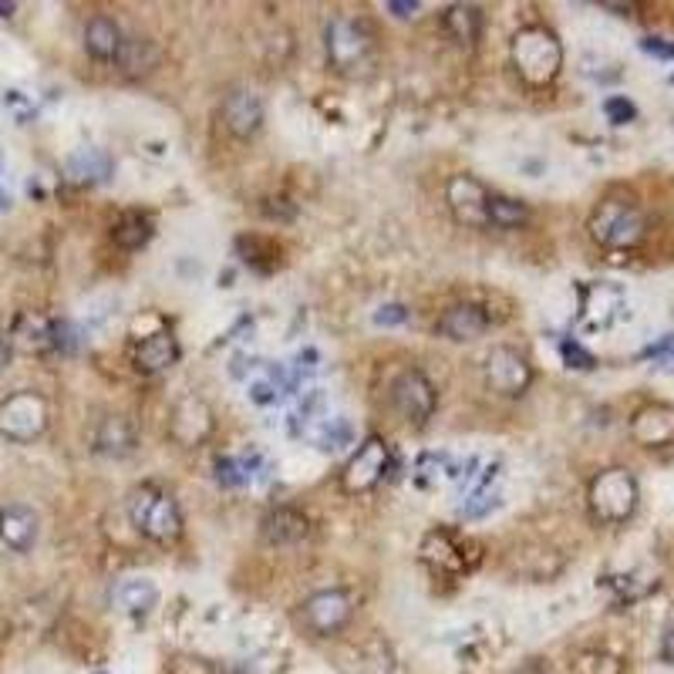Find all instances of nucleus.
<instances>
[{
  "label": "nucleus",
  "mask_w": 674,
  "mask_h": 674,
  "mask_svg": "<svg viewBox=\"0 0 674 674\" xmlns=\"http://www.w3.org/2000/svg\"><path fill=\"white\" fill-rule=\"evenodd\" d=\"M614 307H617V290L614 287H607V284H594L586 290V297H583V320H586V327H604L611 317H614Z\"/></svg>",
  "instance_id": "393cba45"
},
{
  "label": "nucleus",
  "mask_w": 674,
  "mask_h": 674,
  "mask_svg": "<svg viewBox=\"0 0 674 674\" xmlns=\"http://www.w3.org/2000/svg\"><path fill=\"white\" fill-rule=\"evenodd\" d=\"M375 320L378 324H401L405 320V307H381V314H375Z\"/></svg>",
  "instance_id": "e433bc0d"
},
{
  "label": "nucleus",
  "mask_w": 674,
  "mask_h": 674,
  "mask_svg": "<svg viewBox=\"0 0 674 674\" xmlns=\"http://www.w3.org/2000/svg\"><path fill=\"white\" fill-rule=\"evenodd\" d=\"M388 401L405 421H411V426H426L436 411V405H439V395H436V385L418 368H401L391 378Z\"/></svg>",
  "instance_id": "0eeeda50"
},
{
  "label": "nucleus",
  "mask_w": 674,
  "mask_h": 674,
  "mask_svg": "<svg viewBox=\"0 0 674 674\" xmlns=\"http://www.w3.org/2000/svg\"><path fill=\"white\" fill-rule=\"evenodd\" d=\"M51 348H58L64 355L78 351V330L68 320H51Z\"/></svg>",
  "instance_id": "7c9ffc66"
},
{
  "label": "nucleus",
  "mask_w": 674,
  "mask_h": 674,
  "mask_svg": "<svg viewBox=\"0 0 674 674\" xmlns=\"http://www.w3.org/2000/svg\"><path fill=\"white\" fill-rule=\"evenodd\" d=\"M48 429V401L38 391H18L0 405V436L11 442H34Z\"/></svg>",
  "instance_id": "6e6552de"
},
{
  "label": "nucleus",
  "mask_w": 674,
  "mask_h": 674,
  "mask_svg": "<svg viewBox=\"0 0 674 674\" xmlns=\"http://www.w3.org/2000/svg\"><path fill=\"white\" fill-rule=\"evenodd\" d=\"M586 502H590V513H594L601 523H611V527L624 523L637 510V482L621 466L604 469L594 476V482H590Z\"/></svg>",
  "instance_id": "39448f33"
},
{
  "label": "nucleus",
  "mask_w": 674,
  "mask_h": 674,
  "mask_svg": "<svg viewBox=\"0 0 674 674\" xmlns=\"http://www.w3.org/2000/svg\"><path fill=\"white\" fill-rule=\"evenodd\" d=\"M122 44H125V34L112 18H92L89 28H84V48H89L95 61H115Z\"/></svg>",
  "instance_id": "5701e85b"
},
{
  "label": "nucleus",
  "mask_w": 674,
  "mask_h": 674,
  "mask_svg": "<svg viewBox=\"0 0 674 674\" xmlns=\"http://www.w3.org/2000/svg\"><path fill=\"white\" fill-rule=\"evenodd\" d=\"M586 229L594 236V243L604 249H634L647 233V219L637 203L611 196L590 213Z\"/></svg>",
  "instance_id": "7ed1b4c3"
},
{
  "label": "nucleus",
  "mask_w": 674,
  "mask_h": 674,
  "mask_svg": "<svg viewBox=\"0 0 674 674\" xmlns=\"http://www.w3.org/2000/svg\"><path fill=\"white\" fill-rule=\"evenodd\" d=\"M0 540L18 553H28L38 540V517L28 506H4L0 510Z\"/></svg>",
  "instance_id": "412c9836"
},
{
  "label": "nucleus",
  "mask_w": 674,
  "mask_h": 674,
  "mask_svg": "<svg viewBox=\"0 0 674 674\" xmlns=\"http://www.w3.org/2000/svg\"><path fill=\"white\" fill-rule=\"evenodd\" d=\"M486 223L499 226V229H520V226L530 223V210L520 200H510V196H489Z\"/></svg>",
  "instance_id": "a878e982"
},
{
  "label": "nucleus",
  "mask_w": 674,
  "mask_h": 674,
  "mask_svg": "<svg viewBox=\"0 0 674 674\" xmlns=\"http://www.w3.org/2000/svg\"><path fill=\"white\" fill-rule=\"evenodd\" d=\"M132 361H135V368L145 371V375H159V371H165V368H173V365L180 361L176 337L168 334V330H155V334L135 337Z\"/></svg>",
  "instance_id": "dca6fc26"
},
{
  "label": "nucleus",
  "mask_w": 674,
  "mask_h": 674,
  "mask_svg": "<svg viewBox=\"0 0 674 674\" xmlns=\"http://www.w3.org/2000/svg\"><path fill=\"white\" fill-rule=\"evenodd\" d=\"M213 408L203 401V398H196V395H190V398H183L180 405H176V411H173V426H168V432H173V439L180 442V446H186V449H196V446H203L210 436H213Z\"/></svg>",
  "instance_id": "ddd939ff"
},
{
  "label": "nucleus",
  "mask_w": 674,
  "mask_h": 674,
  "mask_svg": "<svg viewBox=\"0 0 674 674\" xmlns=\"http://www.w3.org/2000/svg\"><path fill=\"white\" fill-rule=\"evenodd\" d=\"M14 14V4H0V18H11Z\"/></svg>",
  "instance_id": "ea45409f"
},
{
  "label": "nucleus",
  "mask_w": 674,
  "mask_h": 674,
  "mask_svg": "<svg viewBox=\"0 0 674 674\" xmlns=\"http://www.w3.org/2000/svg\"><path fill=\"white\" fill-rule=\"evenodd\" d=\"M418 556L429 563L432 573L456 580V576H466L479 563V547L462 540L452 530H432V533H426V540H421Z\"/></svg>",
  "instance_id": "423d86ee"
},
{
  "label": "nucleus",
  "mask_w": 674,
  "mask_h": 674,
  "mask_svg": "<svg viewBox=\"0 0 674 674\" xmlns=\"http://www.w3.org/2000/svg\"><path fill=\"white\" fill-rule=\"evenodd\" d=\"M68 168H71V176L78 183H99V180L109 176V159L102 152H95V149H84L68 162Z\"/></svg>",
  "instance_id": "cd10ccee"
},
{
  "label": "nucleus",
  "mask_w": 674,
  "mask_h": 674,
  "mask_svg": "<svg viewBox=\"0 0 674 674\" xmlns=\"http://www.w3.org/2000/svg\"><path fill=\"white\" fill-rule=\"evenodd\" d=\"M641 48H644L647 54H654V58H667V61L674 58V44H664L661 38H644Z\"/></svg>",
  "instance_id": "f704fd0d"
},
{
  "label": "nucleus",
  "mask_w": 674,
  "mask_h": 674,
  "mask_svg": "<svg viewBox=\"0 0 674 674\" xmlns=\"http://www.w3.org/2000/svg\"><path fill=\"white\" fill-rule=\"evenodd\" d=\"M388 11L398 14V18H411L418 11V4H415V0H388Z\"/></svg>",
  "instance_id": "c9c22d12"
},
{
  "label": "nucleus",
  "mask_w": 674,
  "mask_h": 674,
  "mask_svg": "<svg viewBox=\"0 0 674 674\" xmlns=\"http://www.w3.org/2000/svg\"><path fill=\"white\" fill-rule=\"evenodd\" d=\"M307 533H310V520L300 510H294V506H277L264 520V540L274 547H294L307 540Z\"/></svg>",
  "instance_id": "6ab92c4d"
},
{
  "label": "nucleus",
  "mask_w": 674,
  "mask_h": 674,
  "mask_svg": "<svg viewBox=\"0 0 674 674\" xmlns=\"http://www.w3.org/2000/svg\"><path fill=\"white\" fill-rule=\"evenodd\" d=\"M11 351H14V348H11V341H8L4 334H0V371H4V368L11 365Z\"/></svg>",
  "instance_id": "58836bf2"
},
{
  "label": "nucleus",
  "mask_w": 674,
  "mask_h": 674,
  "mask_svg": "<svg viewBox=\"0 0 674 674\" xmlns=\"http://www.w3.org/2000/svg\"><path fill=\"white\" fill-rule=\"evenodd\" d=\"M18 337H21V345L28 351H44V348H51V320H44V317H21Z\"/></svg>",
  "instance_id": "c756f323"
},
{
  "label": "nucleus",
  "mask_w": 674,
  "mask_h": 674,
  "mask_svg": "<svg viewBox=\"0 0 674 674\" xmlns=\"http://www.w3.org/2000/svg\"><path fill=\"white\" fill-rule=\"evenodd\" d=\"M129 520L152 543H173L183 533V513L176 499L152 482H142L129 496Z\"/></svg>",
  "instance_id": "f03ea898"
},
{
  "label": "nucleus",
  "mask_w": 674,
  "mask_h": 674,
  "mask_svg": "<svg viewBox=\"0 0 674 674\" xmlns=\"http://www.w3.org/2000/svg\"><path fill=\"white\" fill-rule=\"evenodd\" d=\"M661 657L667 661V664H674V624L664 631V637H661Z\"/></svg>",
  "instance_id": "4c0bfd02"
},
{
  "label": "nucleus",
  "mask_w": 674,
  "mask_h": 674,
  "mask_svg": "<svg viewBox=\"0 0 674 674\" xmlns=\"http://www.w3.org/2000/svg\"><path fill=\"white\" fill-rule=\"evenodd\" d=\"M510 61L530 89H547V84L556 81V74L563 68L560 38L543 24L523 28V31H517V38L510 44Z\"/></svg>",
  "instance_id": "f257e3e1"
},
{
  "label": "nucleus",
  "mask_w": 674,
  "mask_h": 674,
  "mask_svg": "<svg viewBox=\"0 0 674 674\" xmlns=\"http://www.w3.org/2000/svg\"><path fill=\"white\" fill-rule=\"evenodd\" d=\"M486 385L499 398H520L533 385V368L523 351L517 348H492L486 358Z\"/></svg>",
  "instance_id": "1a4fd4ad"
},
{
  "label": "nucleus",
  "mask_w": 674,
  "mask_h": 674,
  "mask_svg": "<svg viewBox=\"0 0 674 674\" xmlns=\"http://www.w3.org/2000/svg\"><path fill=\"white\" fill-rule=\"evenodd\" d=\"M573 674H624V661L607 651H583L573 661Z\"/></svg>",
  "instance_id": "c85d7f7f"
},
{
  "label": "nucleus",
  "mask_w": 674,
  "mask_h": 674,
  "mask_svg": "<svg viewBox=\"0 0 674 674\" xmlns=\"http://www.w3.org/2000/svg\"><path fill=\"white\" fill-rule=\"evenodd\" d=\"M159 604V590L155 583L142 580V576H129V580H119L112 586V607L119 614H129V617H142L149 614L152 607Z\"/></svg>",
  "instance_id": "aec40b11"
},
{
  "label": "nucleus",
  "mask_w": 674,
  "mask_h": 674,
  "mask_svg": "<svg viewBox=\"0 0 674 674\" xmlns=\"http://www.w3.org/2000/svg\"><path fill=\"white\" fill-rule=\"evenodd\" d=\"M112 239H115V246H122V249H142V246L152 239V219H149L145 213H125V216L115 223Z\"/></svg>",
  "instance_id": "bb28decb"
},
{
  "label": "nucleus",
  "mask_w": 674,
  "mask_h": 674,
  "mask_svg": "<svg viewBox=\"0 0 674 674\" xmlns=\"http://www.w3.org/2000/svg\"><path fill=\"white\" fill-rule=\"evenodd\" d=\"M219 119L226 125L229 135L236 139H253L264 125V102L253 92H229L219 105Z\"/></svg>",
  "instance_id": "4468645a"
},
{
  "label": "nucleus",
  "mask_w": 674,
  "mask_h": 674,
  "mask_svg": "<svg viewBox=\"0 0 674 674\" xmlns=\"http://www.w3.org/2000/svg\"><path fill=\"white\" fill-rule=\"evenodd\" d=\"M560 351H563V358H566V365H570V368H594V358H590V355H586V351H583L576 341H563V348H560Z\"/></svg>",
  "instance_id": "473e14b6"
},
{
  "label": "nucleus",
  "mask_w": 674,
  "mask_h": 674,
  "mask_svg": "<svg viewBox=\"0 0 674 674\" xmlns=\"http://www.w3.org/2000/svg\"><path fill=\"white\" fill-rule=\"evenodd\" d=\"M449 210L459 223L466 226H486V210H489V193L479 180L472 176H456L446 190Z\"/></svg>",
  "instance_id": "2eb2a0df"
},
{
  "label": "nucleus",
  "mask_w": 674,
  "mask_h": 674,
  "mask_svg": "<svg viewBox=\"0 0 674 674\" xmlns=\"http://www.w3.org/2000/svg\"><path fill=\"white\" fill-rule=\"evenodd\" d=\"M219 482L223 486H243L246 482V466L236 462V459H219Z\"/></svg>",
  "instance_id": "2f4dec72"
},
{
  "label": "nucleus",
  "mask_w": 674,
  "mask_h": 674,
  "mask_svg": "<svg viewBox=\"0 0 674 674\" xmlns=\"http://www.w3.org/2000/svg\"><path fill=\"white\" fill-rule=\"evenodd\" d=\"M607 115H611V122H631L637 112H634V105L627 99H611L607 102Z\"/></svg>",
  "instance_id": "72a5a7b5"
},
{
  "label": "nucleus",
  "mask_w": 674,
  "mask_h": 674,
  "mask_svg": "<svg viewBox=\"0 0 674 674\" xmlns=\"http://www.w3.org/2000/svg\"><path fill=\"white\" fill-rule=\"evenodd\" d=\"M388 466H391V452L388 446L371 436L368 442L358 446V452L348 459L345 472H341V489L351 492V496H361V492H371L385 476H388Z\"/></svg>",
  "instance_id": "9d476101"
},
{
  "label": "nucleus",
  "mask_w": 674,
  "mask_h": 674,
  "mask_svg": "<svg viewBox=\"0 0 674 674\" xmlns=\"http://www.w3.org/2000/svg\"><path fill=\"white\" fill-rule=\"evenodd\" d=\"M115 64H119V71L129 74V78L149 74V71L159 64V44L149 41V38H125V44H122Z\"/></svg>",
  "instance_id": "b1692460"
},
{
  "label": "nucleus",
  "mask_w": 674,
  "mask_h": 674,
  "mask_svg": "<svg viewBox=\"0 0 674 674\" xmlns=\"http://www.w3.org/2000/svg\"><path fill=\"white\" fill-rule=\"evenodd\" d=\"M135 442H139V432H135L129 415H105L99 426H95V436H92L95 452H102L109 459L129 456L135 449Z\"/></svg>",
  "instance_id": "a211bd4d"
},
{
  "label": "nucleus",
  "mask_w": 674,
  "mask_h": 674,
  "mask_svg": "<svg viewBox=\"0 0 674 674\" xmlns=\"http://www.w3.org/2000/svg\"><path fill=\"white\" fill-rule=\"evenodd\" d=\"M442 28L459 48H476L482 38V11L472 4H452L442 11Z\"/></svg>",
  "instance_id": "4be33fe9"
},
{
  "label": "nucleus",
  "mask_w": 674,
  "mask_h": 674,
  "mask_svg": "<svg viewBox=\"0 0 674 674\" xmlns=\"http://www.w3.org/2000/svg\"><path fill=\"white\" fill-rule=\"evenodd\" d=\"M631 436L644 449H667L674 446V405L651 401L631 415Z\"/></svg>",
  "instance_id": "f8f14e48"
},
{
  "label": "nucleus",
  "mask_w": 674,
  "mask_h": 674,
  "mask_svg": "<svg viewBox=\"0 0 674 674\" xmlns=\"http://www.w3.org/2000/svg\"><path fill=\"white\" fill-rule=\"evenodd\" d=\"M327 61L341 74H358L375 61V34L358 18H334L324 34Z\"/></svg>",
  "instance_id": "20e7f679"
},
{
  "label": "nucleus",
  "mask_w": 674,
  "mask_h": 674,
  "mask_svg": "<svg viewBox=\"0 0 674 674\" xmlns=\"http://www.w3.org/2000/svg\"><path fill=\"white\" fill-rule=\"evenodd\" d=\"M300 614H304V624L314 634L330 637V634L348 627V621L355 614V604H351V598L345 594V590H320V594L304 601Z\"/></svg>",
  "instance_id": "9b49d317"
},
{
  "label": "nucleus",
  "mask_w": 674,
  "mask_h": 674,
  "mask_svg": "<svg viewBox=\"0 0 674 674\" xmlns=\"http://www.w3.org/2000/svg\"><path fill=\"white\" fill-rule=\"evenodd\" d=\"M489 310L482 304H456L439 317V334L449 337V341H476L489 330Z\"/></svg>",
  "instance_id": "f3484780"
}]
</instances>
